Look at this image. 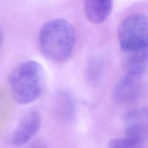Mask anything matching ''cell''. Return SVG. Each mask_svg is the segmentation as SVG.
<instances>
[{
	"label": "cell",
	"instance_id": "obj_1",
	"mask_svg": "<svg viewBox=\"0 0 148 148\" xmlns=\"http://www.w3.org/2000/svg\"><path fill=\"white\" fill-rule=\"evenodd\" d=\"M38 40L40 51L46 59L54 63H64L74 51L76 33L69 21L56 19L43 25Z\"/></svg>",
	"mask_w": 148,
	"mask_h": 148
},
{
	"label": "cell",
	"instance_id": "obj_2",
	"mask_svg": "<svg viewBox=\"0 0 148 148\" xmlns=\"http://www.w3.org/2000/svg\"><path fill=\"white\" fill-rule=\"evenodd\" d=\"M8 84L14 101L26 105L38 99L45 90L46 72L36 61H26L16 66L10 73Z\"/></svg>",
	"mask_w": 148,
	"mask_h": 148
},
{
	"label": "cell",
	"instance_id": "obj_3",
	"mask_svg": "<svg viewBox=\"0 0 148 148\" xmlns=\"http://www.w3.org/2000/svg\"><path fill=\"white\" fill-rule=\"evenodd\" d=\"M147 19L144 14H132L119 26V43L124 53L147 49Z\"/></svg>",
	"mask_w": 148,
	"mask_h": 148
},
{
	"label": "cell",
	"instance_id": "obj_4",
	"mask_svg": "<svg viewBox=\"0 0 148 148\" xmlns=\"http://www.w3.org/2000/svg\"><path fill=\"white\" fill-rule=\"evenodd\" d=\"M41 117L37 111H30L25 114L11 136V144L14 147L24 145L36 135L40 130Z\"/></svg>",
	"mask_w": 148,
	"mask_h": 148
},
{
	"label": "cell",
	"instance_id": "obj_5",
	"mask_svg": "<svg viewBox=\"0 0 148 148\" xmlns=\"http://www.w3.org/2000/svg\"><path fill=\"white\" fill-rule=\"evenodd\" d=\"M143 77L124 74L113 89V98L120 103H130L140 97L143 90Z\"/></svg>",
	"mask_w": 148,
	"mask_h": 148
},
{
	"label": "cell",
	"instance_id": "obj_6",
	"mask_svg": "<svg viewBox=\"0 0 148 148\" xmlns=\"http://www.w3.org/2000/svg\"><path fill=\"white\" fill-rule=\"evenodd\" d=\"M147 112L145 108L130 111L125 117L126 137L145 143L147 135Z\"/></svg>",
	"mask_w": 148,
	"mask_h": 148
},
{
	"label": "cell",
	"instance_id": "obj_7",
	"mask_svg": "<svg viewBox=\"0 0 148 148\" xmlns=\"http://www.w3.org/2000/svg\"><path fill=\"white\" fill-rule=\"evenodd\" d=\"M113 0H85L84 9L88 21L101 24L106 21L112 10Z\"/></svg>",
	"mask_w": 148,
	"mask_h": 148
},
{
	"label": "cell",
	"instance_id": "obj_8",
	"mask_svg": "<svg viewBox=\"0 0 148 148\" xmlns=\"http://www.w3.org/2000/svg\"><path fill=\"white\" fill-rule=\"evenodd\" d=\"M124 74L143 77L147 66V49L124 53Z\"/></svg>",
	"mask_w": 148,
	"mask_h": 148
},
{
	"label": "cell",
	"instance_id": "obj_9",
	"mask_svg": "<svg viewBox=\"0 0 148 148\" xmlns=\"http://www.w3.org/2000/svg\"><path fill=\"white\" fill-rule=\"evenodd\" d=\"M58 97V110L59 114L66 119H70L74 115V105L72 98L66 92H62Z\"/></svg>",
	"mask_w": 148,
	"mask_h": 148
},
{
	"label": "cell",
	"instance_id": "obj_10",
	"mask_svg": "<svg viewBox=\"0 0 148 148\" xmlns=\"http://www.w3.org/2000/svg\"><path fill=\"white\" fill-rule=\"evenodd\" d=\"M144 143L128 137L116 138L111 140L108 148H144Z\"/></svg>",
	"mask_w": 148,
	"mask_h": 148
},
{
	"label": "cell",
	"instance_id": "obj_11",
	"mask_svg": "<svg viewBox=\"0 0 148 148\" xmlns=\"http://www.w3.org/2000/svg\"><path fill=\"white\" fill-rule=\"evenodd\" d=\"M27 148H46V145H45V143L39 140V141L35 142L34 143L30 145Z\"/></svg>",
	"mask_w": 148,
	"mask_h": 148
},
{
	"label": "cell",
	"instance_id": "obj_12",
	"mask_svg": "<svg viewBox=\"0 0 148 148\" xmlns=\"http://www.w3.org/2000/svg\"><path fill=\"white\" fill-rule=\"evenodd\" d=\"M2 40H3V34H2V31H1V28H0V46H1Z\"/></svg>",
	"mask_w": 148,
	"mask_h": 148
}]
</instances>
